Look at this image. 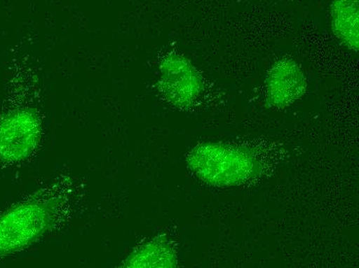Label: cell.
Instances as JSON below:
<instances>
[{
	"label": "cell",
	"mask_w": 359,
	"mask_h": 268,
	"mask_svg": "<svg viewBox=\"0 0 359 268\" xmlns=\"http://www.w3.org/2000/svg\"><path fill=\"white\" fill-rule=\"evenodd\" d=\"M67 194L41 192L0 216V257L24 249L53 230L63 213Z\"/></svg>",
	"instance_id": "obj_1"
},
{
	"label": "cell",
	"mask_w": 359,
	"mask_h": 268,
	"mask_svg": "<svg viewBox=\"0 0 359 268\" xmlns=\"http://www.w3.org/2000/svg\"><path fill=\"white\" fill-rule=\"evenodd\" d=\"M187 163L198 178L219 187L245 184L259 171V163L251 152L220 143L196 146L188 154Z\"/></svg>",
	"instance_id": "obj_2"
},
{
	"label": "cell",
	"mask_w": 359,
	"mask_h": 268,
	"mask_svg": "<svg viewBox=\"0 0 359 268\" xmlns=\"http://www.w3.org/2000/svg\"><path fill=\"white\" fill-rule=\"evenodd\" d=\"M159 71V92L168 104L185 110L198 101L203 90V78L187 58L170 54L162 60Z\"/></svg>",
	"instance_id": "obj_3"
},
{
	"label": "cell",
	"mask_w": 359,
	"mask_h": 268,
	"mask_svg": "<svg viewBox=\"0 0 359 268\" xmlns=\"http://www.w3.org/2000/svg\"><path fill=\"white\" fill-rule=\"evenodd\" d=\"M39 115L30 110L10 113L0 121V159L18 162L29 157L41 139Z\"/></svg>",
	"instance_id": "obj_4"
},
{
	"label": "cell",
	"mask_w": 359,
	"mask_h": 268,
	"mask_svg": "<svg viewBox=\"0 0 359 268\" xmlns=\"http://www.w3.org/2000/svg\"><path fill=\"white\" fill-rule=\"evenodd\" d=\"M266 87L269 106L285 108L305 94L306 80L299 65L292 59L285 57L271 67L266 76Z\"/></svg>",
	"instance_id": "obj_5"
},
{
	"label": "cell",
	"mask_w": 359,
	"mask_h": 268,
	"mask_svg": "<svg viewBox=\"0 0 359 268\" xmlns=\"http://www.w3.org/2000/svg\"><path fill=\"white\" fill-rule=\"evenodd\" d=\"M178 257L174 244L164 235L137 248L124 262L126 267H175Z\"/></svg>",
	"instance_id": "obj_6"
},
{
	"label": "cell",
	"mask_w": 359,
	"mask_h": 268,
	"mask_svg": "<svg viewBox=\"0 0 359 268\" xmlns=\"http://www.w3.org/2000/svg\"><path fill=\"white\" fill-rule=\"evenodd\" d=\"M332 28L346 47L359 48V0H334L330 6Z\"/></svg>",
	"instance_id": "obj_7"
}]
</instances>
